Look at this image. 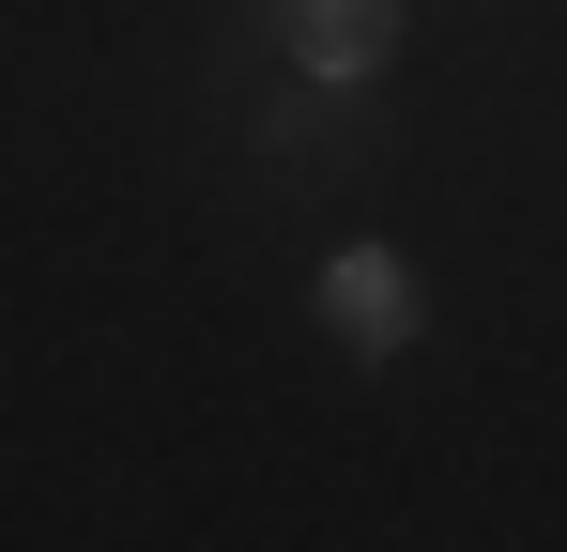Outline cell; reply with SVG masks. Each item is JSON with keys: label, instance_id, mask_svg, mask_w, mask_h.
<instances>
[{"label": "cell", "instance_id": "obj_1", "mask_svg": "<svg viewBox=\"0 0 567 552\" xmlns=\"http://www.w3.org/2000/svg\"><path fill=\"white\" fill-rule=\"evenodd\" d=\"M322 338H338V354H399V338H414V262H399V246H338V262H322Z\"/></svg>", "mask_w": 567, "mask_h": 552}, {"label": "cell", "instance_id": "obj_2", "mask_svg": "<svg viewBox=\"0 0 567 552\" xmlns=\"http://www.w3.org/2000/svg\"><path fill=\"white\" fill-rule=\"evenodd\" d=\"M277 31H291V62L322 92H353V78H383V47H399V0H277Z\"/></svg>", "mask_w": 567, "mask_h": 552}]
</instances>
